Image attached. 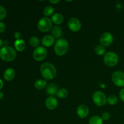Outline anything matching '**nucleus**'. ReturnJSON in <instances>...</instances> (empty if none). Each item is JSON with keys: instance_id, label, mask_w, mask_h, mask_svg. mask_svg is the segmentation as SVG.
Instances as JSON below:
<instances>
[{"instance_id": "2f4dec72", "label": "nucleus", "mask_w": 124, "mask_h": 124, "mask_svg": "<svg viewBox=\"0 0 124 124\" xmlns=\"http://www.w3.org/2000/svg\"><path fill=\"white\" fill-rule=\"evenodd\" d=\"M2 87H3V82H2V80L0 79V89H1Z\"/></svg>"}, {"instance_id": "39448f33", "label": "nucleus", "mask_w": 124, "mask_h": 124, "mask_svg": "<svg viewBox=\"0 0 124 124\" xmlns=\"http://www.w3.org/2000/svg\"><path fill=\"white\" fill-rule=\"evenodd\" d=\"M38 28L42 32H47L52 29V21L47 17L41 18L38 23Z\"/></svg>"}, {"instance_id": "c85d7f7f", "label": "nucleus", "mask_w": 124, "mask_h": 124, "mask_svg": "<svg viewBox=\"0 0 124 124\" xmlns=\"http://www.w3.org/2000/svg\"><path fill=\"white\" fill-rule=\"evenodd\" d=\"M119 97L121 100L124 102V88L121 90L119 92Z\"/></svg>"}, {"instance_id": "b1692460", "label": "nucleus", "mask_w": 124, "mask_h": 124, "mask_svg": "<svg viewBox=\"0 0 124 124\" xmlns=\"http://www.w3.org/2000/svg\"><path fill=\"white\" fill-rule=\"evenodd\" d=\"M54 12V8L52 6H47L44 9V15L47 16H51Z\"/></svg>"}, {"instance_id": "f704fd0d", "label": "nucleus", "mask_w": 124, "mask_h": 124, "mask_svg": "<svg viewBox=\"0 0 124 124\" xmlns=\"http://www.w3.org/2000/svg\"><path fill=\"white\" fill-rule=\"evenodd\" d=\"M4 43L5 46H7V45L8 44V41H7V40H6V41H4Z\"/></svg>"}, {"instance_id": "393cba45", "label": "nucleus", "mask_w": 124, "mask_h": 124, "mask_svg": "<svg viewBox=\"0 0 124 124\" xmlns=\"http://www.w3.org/2000/svg\"><path fill=\"white\" fill-rule=\"evenodd\" d=\"M117 101H118V99L115 95H111L107 98V102L110 105H115L116 104H117Z\"/></svg>"}, {"instance_id": "cd10ccee", "label": "nucleus", "mask_w": 124, "mask_h": 124, "mask_svg": "<svg viewBox=\"0 0 124 124\" xmlns=\"http://www.w3.org/2000/svg\"><path fill=\"white\" fill-rule=\"evenodd\" d=\"M6 24L2 22H0V33H2L6 30Z\"/></svg>"}, {"instance_id": "f8f14e48", "label": "nucleus", "mask_w": 124, "mask_h": 124, "mask_svg": "<svg viewBox=\"0 0 124 124\" xmlns=\"http://www.w3.org/2000/svg\"><path fill=\"white\" fill-rule=\"evenodd\" d=\"M58 101L54 97L50 96L46 101V106L49 110H54L58 106Z\"/></svg>"}, {"instance_id": "bb28decb", "label": "nucleus", "mask_w": 124, "mask_h": 124, "mask_svg": "<svg viewBox=\"0 0 124 124\" xmlns=\"http://www.w3.org/2000/svg\"><path fill=\"white\" fill-rule=\"evenodd\" d=\"M101 117L103 121H107V120H108L110 118V114L108 112L105 111V112L103 113Z\"/></svg>"}, {"instance_id": "9d476101", "label": "nucleus", "mask_w": 124, "mask_h": 124, "mask_svg": "<svg viewBox=\"0 0 124 124\" xmlns=\"http://www.w3.org/2000/svg\"><path fill=\"white\" fill-rule=\"evenodd\" d=\"M68 27L71 31L76 32L81 29V23L78 18H72L68 22Z\"/></svg>"}, {"instance_id": "5701e85b", "label": "nucleus", "mask_w": 124, "mask_h": 124, "mask_svg": "<svg viewBox=\"0 0 124 124\" xmlns=\"http://www.w3.org/2000/svg\"><path fill=\"white\" fill-rule=\"evenodd\" d=\"M94 52L98 55H103L105 53V48L102 45H98L94 48Z\"/></svg>"}, {"instance_id": "c756f323", "label": "nucleus", "mask_w": 124, "mask_h": 124, "mask_svg": "<svg viewBox=\"0 0 124 124\" xmlns=\"http://www.w3.org/2000/svg\"><path fill=\"white\" fill-rule=\"evenodd\" d=\"M14 36L16 39H19L21 38V33L19 31H16L14 34Z\"/></svg>"}, {"instance_id": "7ed1b4c3", "label": "nucleus", "mask_w": 124, "mask_h": 124, "mask_svg": "<svg viewBox=\"0 0 124 124\" xmlns=\"http://www.w3.org/2000/svg\"><path fill=\"white\" fill-rule=\"evenodd\" d=\"M54 50L57 55L60 56L64 55L66 54L69 50V42L65 39H59L56 42Z\"/></svg>"}, {"instance_id": "2eb2a0df", "label": "nucleus", "mask_w": 124, "mask_h": 124, "mask_svg": "<svg viewBox=\"0 0 124 124\" xmlns=\"http://www.w3.org/2000/svg\"><path fill=\"white\" fill-rule=\"evenodd\" d=\"M15 76V71L12 68H8L4 73V78L6 81H11Z\"/></svg>"}, {"instance_id": "f257e3e1", "label": "nucleus", "mask_w": 124, "mask_h": 124, "mask_svg": "<svg viewBox=\"0 0 124 124\" xmlns=\"http://www.w3.org/2000/svg\"><path fill=\"white\" fill-rule=\"evenodd\" d=\"M41 75L46 80L53 79L56 76V69L53 64L45 62L40 67Z\"/></svg>"}, {"instance_id": "a878e982", "label": "nucleus", "mask_w": 124, "mask_h": 124, "mask_svg": "<svg viewBox=\"0 0 124 124\" xmlns=\"http://www.w3.org/2000/svg\"><path fill=\"white\" fill-rule=\"evenodd\" d=\"M6 15H7L6 10L2 6H0V21L6 18Z\"/></svg>"}, {"instance_id": "412c9836", "label": "nucleus", "mask_w": 124, "mask_h": 124, "mask_svg": "<svg viewBox=\"0 0 124 124\" xmlns=\"http://www.w3.org/2000/svg\"><path fill=\"white\" fill-rule=\"evenodd\" d=\"M56 95L60 99H64L68 96V91L65 88H60L58 90Z\"/></svg>"}, {"instance_id": "4468645a", "label": "nucleus", "mask_w": 124, "mask_h": 124, "mask_svg": "<svg viewBox=\"0 0 124 124\" xmlns=\"http://www.w3.org/2000/svg\"><path fill=\"white\" fill-rule=\"evenodd\" d=\"M58 86L53 83L48 84L46 87V93L50 96H53L56 94L58 92Z\"/></svg>"}, {"instance_id": "1a4fd4ad", "label": "nucleus", "mask_w": 124, "mask_h": 124, "mask_svg": "<svg viewBox=\"0 0 124 124\" xmlns=\"http://www.w3.org/2000/svg\"><path fill=\"white\" fill-rule=\"evenodd\" d=\"M100 43L104 47H108L113 42V36L109 32H104L101 35L99 38Z\"/></svg>"}, {"instance_id": "ddd939ff", "label": "nucleus", "mask_w": 124, "mask_h": 124, "mask_svg": "<svg viewBox=\"0 0 124 124\" xmlns=\"http://www.w3.org/2000/svg\"><path fill=\"white\" fill-rule=\"evenodd\" d=\"M42 44L45 47H50L54 44V38L52 35H46L42 39Z\"/></svg>"}, {"instance_id": "20e7f679", "label": "nucleus", "mask_w": 124, "mask_h": 124, "mask_svg": "<svg viewBox=\"0 0 124 124\" xmlns=\"http://www.w3.org/2000/svg\"><path fill=\"white\" fill-rule=\"evenodd\" d=\"M104 61L105 65L111 67L117 65L119 61V57L115 52H107L104 54Z\"/></svg>"}, {"instance_id": "7c9ffc66", "label": "nucleus", "mask_w": 124, "mask_h": 124, "mask_svg": "<svg viewBox=\"0 0 124 124\" xmlns=\"http://www.w3.org/2000/svg\"><path fill=\"white\" fill-rule=\"evenodd\" d=\"M49 2L52 4H57L60 2V1L59 0H56V1H53V0L52 1V0H50V1H49Z\"/></svg>"}, {"instance_id": "0eeeda50", "label": "nucleus", "mask_w": 124, "mask_h": 124, "mask_svg": "<svg viewBox=\"0 0 124 124\" xmlns=\"http://www.w3.org/2000/svg\"><path fill=\"white\" fill-rule=\"evenodd\" d=\"M47 51L45 47L39 46L34 50L33 53V57L37 61H41L44 60L47 56Z\"/></svg>"}, {"instance_id": "72a5a7b5", "label": "nucleus", "mask_w": 124, "mask_h": 124, "mask_svg": "<svg viewBox=\"0 0 124 124\" xmlns=\"http://www.w3.org/2000/svg\"><path fill=\"white\" fill-rule=\"evenodd\" d=\"M2 44H3V41H2V39H1L0 38V48H1V47H2Z\"/></svg>"}, {"instance_id": "f3484780", "label": "nucleus", "mask_w": 124, "mask_h": 124, "mask_svg": "<svg viewBox=\"0 0 124 124\" xmlns=\"http://www.w3.org/2000/svg\"><path fill=\"white\" fill-rule=\"evenodd\" d=\"M25 44L24 40L19 39H16L15 42V47L18 52H23L25 49Z\"/></svg>"}, {"instance_id": "4be33fe9", "label": "nucleus", "mask_w": 124, "mask_h": 124, "mask_svg": "<svg viewBox=\"0 0 124 124\" xmlns=\"http://www.w3.org/2000/svg\"><path fill=\"white\" fill-rule=\"evenodd\" d=\"M29 43L30 46L33 47H38L39 44V39L36 36H32L30 38L29 40Z\"/></svg>"}, {"instance_id": "dca6fc26", "label": "nucleus", "mask_w": 124, "mask_h": 124, "mask_svg": "<svg viewBox=\"0 0 124 124\" xmlns=\"http://www.w3.org/2000/svg\"><path fill=\"white\" fill-rule=\"evenodd\" d=\"M52 23L55 24H61L64 21V16L60 13H54L52 17Z\"/></svg>"}, {"instance_id": "473e14b6", "label": "nucleus", "mask_w": 124, "mask_h": 124, "mask_svg": "<svg viewBox=\"0 0 124 124\" xmlns=\"http://www.w3.org/2000/svg\"><path fill=\"white\" fill-rule=\"evenodd\" d=\"M3 96H4V94L2 93V92H0V100L3 98Z\"/></svg>"}, {"instance_id": "423d86ee", "label": "nucleus", "mask_w": 124, "mask_h": 124, "mask_svg": "<svg viewBox=\"0 0 124 124\" xmlns=\"http://www.w3.org/2000/svg\"><path fill=\"white\" fill-rule=\"evenodd\" d=\"M93 101L94 104L98 106H103L107 102V98L102 92L96 91L93 94Z\"/></svg>"}, {"instance_id": "6ab92c4d", "label": "nucleus", "mask_w": 124, "mask_h": 124, "mask_svg": "<svg viewBox=\"0 0 124 124\" xmlns=\"http://www.w3.org/2000/svg\"><path fill=\"white\" fill-rule=\"evenodd\" d=\"M47 85V81L44 79H39L35 82V87L38 90H42Z\"/></svg>"}, {"instance_id": "f03ea898", "label": "nucleus", "mask_w": 124, "mask_h": 124, "mask_svg": "<svg viewBox=\"0 0 124 124\" xmlns=\"http://www.w3.org/2000/svg\"><path fill=\"white\" fill-rule=\"evenodd\" d=\"M0 57L5 61H12L15 59L16 57V53L14 48L12 47L5 46L0 49Z\"/></svg>"}, {"instance_id": "9b49d317", "label": "nucleus", "mask_w": 124, "mask_h": 124, "mask_svg": "<svg viewBox=\"0 0 124 124\" xmlns=\"http://www.w3.org/2000/svg\"><path fill=\"white\" fill-rule=\"evenodd\" d=\"M77 115L80 118H85L89 114V109L85 105H81L77 108Z\"/></svg>"}, {"instance_id": "aec40b11", "label": "nucleus", "mask_w": 124, "mask_h": 124, "mask_svg": "<svg viewBox=\"0 0 124 124\" xmlns=\"http://www.w3.org/2000/svg\"><path fill=\"white\" fill-rule=\"evenodd\" d=\"M89 124H103V120L99 116H93L89 119Z\"/></svg>"}, {"instance_id": "a211bd4d", "label": "nucleus", "mask_w": 124, "mask_h": 124, "mask_svg": "<svg viewBox=\"0 0 124 124\" xmlns=\"http://www.w3.org/2000/svg\"><path fill=\"white\" fill-rule=\"evenodd\" d=\"M51 32H52V36L55 38H59L61 37L62 35L61 29L60 27L58 26V25L53 27Z\"/></svg>"}, {"instance_id": "6e6552de", "label": "nucleus", "mask_w": 124, "mask_h": 124, "mask_svg": "<svg viewBox=\"0 0 124 124\" xmlns=\"http://www.w3.org/2000/svg\"><path fill=\"white\" fill-rule=\"evenodd\" d=\"M111 78L114 84L119 87H124V73L123 71H115L113 73Z\"/></svg>"}]
</instances>
